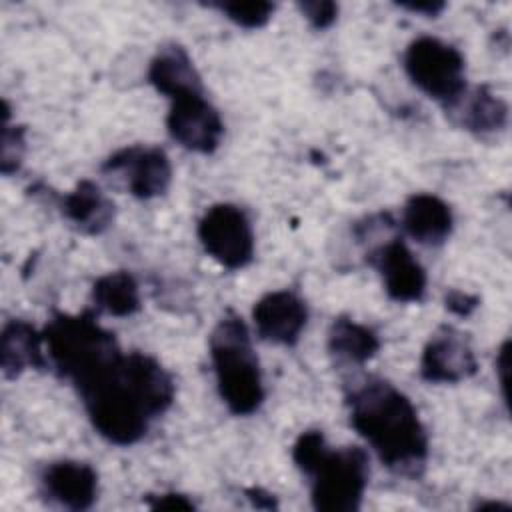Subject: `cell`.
<instances>
[{"label": "cell", "instance_id": "cell-1", "mask_svg": "<svg viewBox=\"0 0 512 512\" xmlns=\"http://www.w3.org/2000/svg\"><path fill=\"white\" fill-rule=\"evenodd\" d=\"M352 428L396 474L418 476L428 460V434L412 400L394 384L370 378L346 396Z\"/></svg>", "mask_w": 512, "mask_h": 512}, {"label": "cell", "instance_id": "cell-2", "mask_svg": "<svg viewBox=\"0 0 512 512\" xmlns=\"http://www.w3.org/2000/svg\"><path fill=\"white\" fill-rule=\"evenodd\" d=\"M292 460L310 482L314 510H360L370 476V460L364 448H330L322 430H304L292 446Z\"/></svg>", "mask_w": 512, "mask_h": 512}, {"label": "cell", "instance_id": "cell-3", "mask_svg": "<svg viewBox=\"0 0 512 512\" xmlns=\"http://www.w3.org/2000/svg\"><path fill=\"white\" fill-rule=\"evenodd\" d=\"M50 368L78 392L102 378L124 354L116 336L90 310L56 312L42 330Z\"/></svg>", "mask_w": 512, "mask_h": 512}, {"label": "cell", "instance_id": "cell-4", "mask_svg": "<svg viewBox=\"0 0 512 512\" xmlns=\"http://www.w3.org/2000/svg\"><path fill=\"white\" fill-rule=\"evenodd\" d=\"M210 360L222 402L234 416H250L264 402V384L258 356L246 322L228 310L214 326Z\"/></svg>", "mask_w": 512, "mask_h": 512}, {"label": "cell", "instance_id": "cell-5", "mask_svg": "<svg viewBox=\"0 0 512 512\" xmlns=\"http://www.w3.org/2000/svg\"><path fill=\"white\" fill-rule=\"evenodd\" d=\"M94 430L116 446L140 442L154 420L126 370V352L102 378L78 392Z\"/></svg>", "mask_w": 512, "mask_h": 512}, {"label": "cell", "instance_id": "cell-6", "mask_svg": "<svg viewBox=\"0 0 512 512\" xmlns=\"http://www.w3.org/2000/svg\"><path fill=\"white\" fill-rule=\"evenodd\" d=\"M402 62L412 84L444 106L466 90L464 54L440 38L420 36L412 40L404 50Z\"/></svg>", "mask_w": 512, "mask_h": 512}, {"label": "cell", "instance_id": "cell-7", "mask_svg": "<svg viewBox=\"0 0 512 512\" xmlns=\"http://www.w3.org/2000/svg\"><path fill=\"white\" fill-rule=\"evenodd\" d=\"M196 234L206 254L228 270L246 268L254 258V230L246 212L236 204L210 206L198 220Z\"/></svg>", "mask_w": 512, "mask_h": 512}, {"label": "cell", "instance_id": "cell-8", "mask_svg": "<svg viewBox=\"0 0 512 512\" xmlns=\"http://www.w3.org/2000/svg\"><path fill=\"white\" fill-rule=\"evenodd\" d=\"M102 172L124 180L128 192L140 200H152L170 188L172 164L160 146L132 144L116 150L102 164Z\"/></svg>", "mask_w": 512, "mask_h": 512}, {"label": "cell", "instance_id": "cell-9", "mask_svg": "<svg viewBox=\"0 0 512 512\" xmlns=\"http://www.w3.org/2000/svg\"><path fill=\"white\" fill-rule=\"evenodd\" d=\"M166 128L172 140L198 154H212L224 136L220 112L208 102L204 92L170 100Z\"/></svg>", "mask_w": 512, "mask_h": 512}, {"label": "cell", "instance_id": "cell-10", "mask_svg": "<svg viewBox=\"0 0 512 512\" xmlns=\"http://www.w3.org/2000/svg\"><path fill=\"white\" fill-rule=\"evenodd\" d=\"M368 262L378 270L390 300L410 304L424 298L426 270L400 236H390L372 246Z\"/></svg>", "mask_w": 512, "mask_h": 512}, {"label": "cell", "instance_id": "cell-11", "mask_svg": "<svg viewBox=\"0 0 512 512\" xmlns=\"http://www.w3.org/2000/svg\"><path fill=\"white\" fill-rule=\"evenodd\" d=\"M478 370L470 340L454 326H440L420 356V376L430 384H456Z\"/></svg>", "mask_w": 512, "mask_h": 512}, {"label": "cell", "instance_id": "cell-12", "mask_svg": "<svg viewBox=\"0 0 512 512\" xmlns=\"http://www.w3.org/2000/svg\"><path fill=\"white\" fill-rule=\"evenodd\" d=\"M252 322L262 340L294 346L306 328L308 306L292 290H272L254 304Z\"/></svg>", "mask_w": 512, "mask_h": 512}, {"label": "cell", "instance_id": "cell-13", "mask_svg": "<svg viewBox=\"0 0 512 512\" xmlns=\"http://www.w3.org/2000/svg\"><path fill=\"white\" fill-rule=\"evenodd\" d=\"M42 494L66 508V510H88L98 498V472L80 460H54L40 474Z\"/></svg>", "mask_w": 512, "mask_h": 512}, {"label": "cell", "instance_id": "cell-14", "mask_svg": "<svg viewBox=\"0 0 512 512\" xmlns=\"http://www.w3.org/2000/svg\"><path fill=\"white\" fill-rule=\"evenodd\" d=\"M44 334L30 322L14 318L8 320L0 334V368L6 380H16L30 368H46Z\"/></svg>", "mask_w": 512, "mask_h": 512}, {"label": "cell", "instance_id": "cell-15", "mask_svg": "<svg viewBox=\"0 0 512 512\" xmlns=\"http://www.w3.org/2000/svg\"><path fill=\"white\" fill-rule=\"evenodd\" d=\"M148 82L170 100L204 92L200 72L180 44H168L156 52L148 66Z\"/></svg>", "mask_w": 512, "mask_h": 512}, {"label": "cell", "instance_id": "cell-16", "mask_svg": "<svg viewBox=\"0 0 512 512\" xmlns=\"http://www.w3.org/2000/svg\"><path fill=\"white\" fill-rule=\"evenodd\" d=\"M444 108L458 126L480 136L500 132L508 124V104L488 86H478L472 92L464 90Z\"/></svg>", "mask_w": 512, "mask_h": 512}, {"label": "cell", "instance_id": "cell-17", "mask_svg": "<svg viewBox=\"0 0 512 512\" xmlns=\"http://www.w3.org/2000/svg\"><path fill=\"white\" fill-rule=\"evenodd\" d=\"M60 210L64 218L82 234L98 236L114 222V202L92 180H80L62 196Z\"/></svg>", "mask_w": 512, "mask_h": 512}, {"label": "cell", "instance_id": "cell-18", "mask_svg": "<svg viewBox=\"0 0 512 512\" xmlns=\"http://www.w3.org/2000/svg\"><path fill=\"white\" fill-rule=\"evenodd\" d=\"M454 216L450 206L428 192L412 194L402 210V228L424 246H438L452 234Z\"/></svg>", "mask_w": 512, "mask_h": 512}, {"label": "cell", "instance_id": "cell-19", "mask_svg": "<svg viewBox=\"0 0 512 512\" xmlns=\"http://www.w3.org/2000/svg\"><path fill=\"white\" fill-rule=\"evenodd\" d=\"M380 350L378 334L348 316H338L328 328V352L348 364H366Z\"/></svg>", "mask_w": 512, "mask_h": 512}, {"label": "cell", "instance_id": "cell-20", "mask_svg": "<svg viewBox=\"0 0 512 512\" xmlns=\"http://www.w3.org/2000/svg\"><path fill=\"white\" fill-rule=\"evenodd\" d=\"M92 304L98 312L128 318L140 310V288L128 270L108 272L92 284Z\"/></svg>", "mask_w": 512, "mask_h": 512}, {"label": "cell", "instance_id": "cell-21", "mask_svg": "<svg viewBox=\"0 0 512 512\" xmlns=\"http://www.w3.org/2000/svg\"><path fill=\"white\" fill-rule=\"evenodd\" d=\"M216 10H220L230 22H234L240 28L246 30H258L266 26L276 10L272 2L264 0H250V2H218L212 4Z\"/></svg>", "mask_w": 512, "mask_h": 512}, {"label": "cell", "instance_id": "cell-22", "mask_svg": "<svg viewBox=\"0 0 512 512\" xmlns=\"http://www.w3.org/2000/svg\"><path fill=\"white\" fill-rule=\"evenodd\" d=\"M26 152V128L2 120V144H0V170L4 176L14 174Z\"/></svg>", "mask_w": 512, "mask_h": 512}, {"label": "cell", "instance_id": "cell-23", "mask_svg": "<svg viewBox=\"0 0 512 512\" xmlns=\"http://www.w3.org/2000/svg\"><path fill=\"white\" fill-rule=\"evenodd\" d=\"M298 10L316 30L330 28L338 18V4L330 0H304L298 2Z\"/></svg>", "mask_w": 512, "mask_h": 512}, {"label": "cell", "instance_id": "cell-24", "mask_svg": "<svg viewBox=\"0 0 512 512\" xmlns=\"http://www.w3.org/2000/svg\"><path fill=\"white\" fill-rule=\"evenodd\" d=\"M146 506L152 510H194V502L186 494L178 492H162V494H148L144 498Z\"/></svg>", "mask_w": 512, "mask_h": 512}, {"label": "cell", "instance_id": "cell-25", "mask_svg": "<svg viewBox=\"0 0 512 512\" xmlns=\"http://www.w3.org/2000/svg\"><path fill=\"white\" fill-rule=\"evenodd\" d=\"M444 306L448 312H452L454 316L466 318L470 316L478 306H480V298L476 294L470 292H462V290H450L444 298Z\"/></svg>", "mask_w": 512, "mask_h": 512}, {"label": "cell", "instance_id": "cell-26", "mask_svg": "<svg viewBox=\"0 0 512 512\" xmlns=\"http://www.w3.org/2000/svg\"><path fill=\"white\" fill-rule=\"evenodd\" d=\"M508 348H510V342L506 340L500 350H498V356H496V374H498V382H500V388H502V396H504V402L508 404Z\"/></svg>", "mask_w": 512, "mask_h": 512}, {"label": "cell", "instance_id": "cell-27", "mask_svg": "<svg viewBox=\"0 0 512 512\" xmlns=\"http://www.w3.org/2000/svg\"><path fill=\"white\" fill-rule=\"evenodd\" d=\"M244 494H246V498L250 500V504L254 508H260V510H276L278 508V502H276L274 494H270L262 488H246Z\"/></svg>", "mask_w": 512, "mask_h": 512}, {"label": "cell", "instance_id": "cell-28", "mask_svg": "<svg viewBox=\"0 0 512 512\" xmlns=\"http://www.w3.org/2000/svg\"><path fill=\"white\" fill-rule=\"evenodd\" d=\"M398 6L404 8V10H410L414 14H424L428 18H436L446 8L444 2H436V0H430V2H402Z\"/></svg>", "mask_w": 512, "mask_h": 512}]
</instances>
